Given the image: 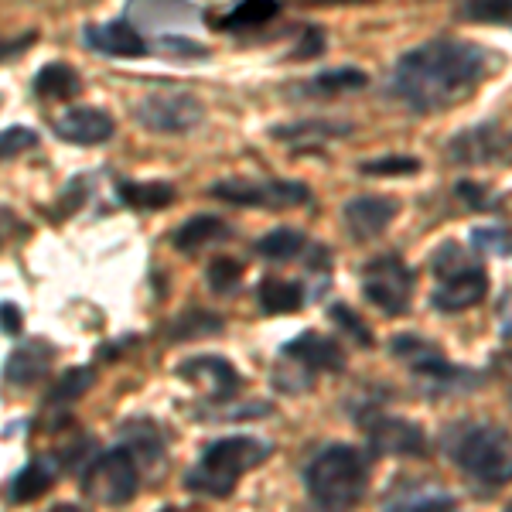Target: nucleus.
<instances>
[{"mask_svg": "<svg viewBox=\"0 0 512 512\" xmlns=\"http://www.w3.org/2000/svg\"><path fill=\"white\" fill-rule=\"evenodd\" d=\"M485 79H489V52L482 45L461 38H434L396 59L390 93L407 110L431 117L468 103Z\"/></svg>", "mask_w": 512, "mask_h": 512, "instance_id": "f257e3e1", "label": "nucleus"}, {"mask_svg": "<svg viewBox=\"0 0 512 512\" xmlns=\"http://www.w3.org/2000/svg\"><path fill=\"white\" fill-rule=\"evenodd\" d=\"M441 448L458 472L478 489H502L512 482V434L489 420H458L441 434Z\"/></svg>", "mask_w": 512, "mask_h": 512, "instance_id": "f03ea898", "label": "nucleus"}, {"mask_svg": "<svg viewBox=\"0 0 512 512\" xmlns=\"http://www.w3.org/2000/svg\"><path fill=\"white\" fill-rule=\"evenodd\" d=\"M270 451H274V444L250 434L219 437V441L205 444L198 465L185 475V489L202 495V499H229L239 478L260 468L270 458Z\"/></svg>", "mask_w": 512, "mask_h": 512, "instance_id": "7ed1b4c3", "label": "nucleus"}, {"mask_svg": "<svg viewBox=\"0 0 512 512\" xmlns=\"http://www.w3.org/2000/svg\"><path fill=\"white\" fill-rule=\"evenodd\" d=\"M308 499L321 509H352L369 489V454L352 444H328L304 468Z\"/></svg>", "mask_w": 512, "mask_h": 512, "instance_id": "20e7f679", "label": "nucleus"}, {"mask_svg": "<svg viewBox=\"0 0 512 512\" xmlns=\"http://www.w3.org/2000/svg\"><path fill=\"white\" fill-rule=\"evenodd\" d=\"M390 352H393V359H400L403 366L410 369L417 390L424 396H434V400H441V396L468 393L482 383V376H478L475 369L454 366V362L444 359V352L437 349V342H431V338L393 335Z\"/></svg>", "mask_w": 512, "mask_h": 512, "instance_id": "39448f33", "label": "nucleus"}, {"mask_svg": "<svg viewBox=\"0 0 512 512\" xmlns=\"http://www.w3.org/2000/svg\"><path fill=\"white\" fill-rule=\"evenodd\" d=\"M431 274L437 277V287L431 294V308L441 315H458V311L475 308L489 291V274L478 260L468 256L465 246L441 243L431 253Z\"/></svg>", "mask_w": 512, "mask_h": 512, "instance_id": "423d86ee", "label": "nucleus"}, {"mask_svg": "<svg viewBox=\"0 0 512 512\" xmlns=\"http://www.w3.org/2000/svg\"><path fill=\"white\" fill-rule=\"evenodd\" d=\"M342 369H345L342 345L318 332H301L280 349L274 386L284 393H304L311 390L318 373H342Z\"/></svg>", "mask_w": 512, "mask_h": 512, "instance_id": "0eeeda50", "label": "nucleus"}, {"mask_svg": "<svg viewBox=\"0 0 512 512\" xmlns=\"http://www.w3.org/2000/svg\"><path fill=\"white\" fill-rule=\"evenodd\" d=\"M140 461L127 444H117L110 451H99L89 458L86 472H82V492L96 506H127L137 499L140 489Z\"/></svg>", "mask_w": 512, "mask_h": 512, "instance_id": "6e6552de", "label": "nucleus"}, {"mask_svg": "<svg viewBox=\"0 0 512 512\" xmlns=\"http://www.w3.org/2000/svg\"><path fill=\"white\" fill-rule=\"evenodd\" d=\"M414 284H417L414 270L396 253L373 256L362 267V294L383 315H407L410 304H414Z\"/></svg>", "mask_w": 512, "mask_h": 512, "instance_id": "1a4fd4ad", "label": "nucleus"}, {"mask_svg": "<svg viewBox=\"0 0 512 512\" xmlns=\"http://www.w3.org/2000/svg\"><path fill=\"white\" fill-rule=\"evenodd\" d=\"M134 120L151 134H192L205 120V106L195 93L185 89H164V93H147L134 103Z\"/></svg>", "mask_w": 512, "mask_h": 512, "instance_id": "9d476101", "label": "nucleus"}, {"mask_svg": "<svg viewBox=\"0 0 512 512\" xmlns=\"http://www.w3.org/2000/svg\"><path fill=\"white\" fill-rule=\"evenodd\" d=\"M209 195L229 205H243V209H291V205L311 202L308 185L301 181H253V178H222L209 185Z\"/></svg>", "mask_w": 512, "mask_h": 512, "instance_id": "9b49d317", "label": "nucleus"}, {"mask_svg": "<svg viewBox=\"0 0 512 512\" xmlns=\"http://www.w3.org/2000/svg\"><path fill=\"white\" fill-rule=\"evenodd\" d=\"M448 161L465 168H485V164H509L512 161V137L499 123H472L461 134L448 140Z\"/></svg>", "mask_w": 512, "mask_h": 512, "instance_id": "f8f14e48", "label": "nucleus"}, {"mask_svg": "<svg viewBox=\"0 0 512 512\" xmlns=\"http://www.w3.org/2000/svg\"><path fill=\"white\" fill-rule=\"evenodd\" d=\"M362 427H366L369 448L383 454V458H424L427 454V434L414 420L369 414L362 420Z\"/></svg>", "mask_w": 512, "mask_h": 512, "instance_id": "ddd939ff", "label": "nucleus"}, {"mask_svg": "<svg viewBox=\"0 0 512 512\" xmlns=\"http://www.w3.org/2000/svg\"><path fill=\"white\" fill-rule=\"evenodd\" d=\"M123 18L134 24L137 31H154V35H168V31L198 24L202 11L192 0H127Z\"/></svg>", "mask_w": 512, "mask_h": 512, "instance_id": "4468645a", "label": "nucleus"}, {"mask_svg": "<svg viewBox=\"0 0 512 512\" xmlns=\"http://www.w3.org/2000/svg\"><path fill=\"white\" fill-rule=\"evenodd\" d=\"M178 376L188 379V383L205 386V400L209 403H229L243 390V376L222 355H192V359H185L178 366Z\"/></svg>", "mask_w": 512, "mask_h": 512, "instance_id": "2eb2a0df", "label": "nucleus"}, {"mask_svg": "<svg viewBox=\"0 0 512 512\" xmlns=\"http://www.w3.org/2000/svg\"><path fill=\"white\" fill-rule=\"evenodd\" d=\"M52 130L65 144L99 147L117 134V123H113V117L106 110H99V106H72V110H65L62 117L52 123Z\"/></svg>", "mask_w": 512, "mask_h": 512, "instance_id": "dca6fc26", "label": "nucleus"}, {"mask_svg": "<svg viewBox=\"0 0 512 512\" xmlns=\"http://www.w3.org/2000/svg\"><path fill=\"white\" fill-rule=\"evenodd\" d=\"M82 38H86V45L93 48V52L110 55V59H144V55L151 52L144 35H140L127 18L106 21V24H86Z\"/></svg>", "mask_w": 512, "mask_h": 512, "instance_id": "f3484780", "label": "nucleus"}, {"mask_svg": "<svg viewBox=\"0 0 512 512\" xmlns=\"http://www.w3.org/2000/svg\"><path fill=\"white\" fill-rule=\"evenodd\" d=\"M396 212H400V202L390 195H359L345 202V226H349L352 239L366 243V239H376L390 229Z\"/></svg>", "mask_w": 512, "mask_h": 512, "instance_id": "a211bd4d", "label": "nucleus"}, {"mask_svg": "<svg viewBox=\"0 0 512 512\" xmlns=\"http://www.w3.org/2000/svg\"><path fill=\"white\" fill-rule=\"evenodd\" d=\"M55 362V345L48 338H24V342L7 355L4 362V383L18 386V390H28L35 386L41 376L52 369Z\"/></svg>", "mask_w": 512, "mask_h": 512, "instance_id": "6ab92c4d", "label": "nucleus"}, {"mask_svg": "<svg viewBox=\"0 0 512 512\" xmlns=\"http://www.w3.org/2000/svg\"><path fill=\"white\" fill-rule=\"evenodd\" d=\"M349 134H352V123L342 120H297V123H277V127H270V137L294 147V151H318V147Z\"/></svg>", "mask_w": 512, "mask_h": 512, "instance_id": "aec40b11", "label": "nucleus"}, {"mask_svg": "<svg viewBox=\"0 0 512 512\" xmlns=\"http://www.w3.org/2000/svg\"><path fill=\"white\" fill-rule=\"evenodd\" d=\"M59 472H62V465H59V458H55V454H35V458H31L28 465L14 475L7 499L18 502V506H21V502L41 499V495L55 485V475H59Z\"/></svg>", "mask_w": 512, "mask_h": 512, "instance_id": "412c9836", "label": "nucleus"}, {"mask_svg": "<svg viewBox=\"0 0 512 512\" xmlns=\"http://www.w3.org/2000/svg\"><path fill=\"white\" fill-rule=\"evenodd\" d=\"M120 441L127 444L130 451L137 454V461H144V465H161L164 461V451H168V441H164V431L161 424H154V420H127V424L120 427Z\"/></svg>", "mask_w": 512, "mask_h": 512, "instance_id": "4be33fe9", "label": "nucleus"}, {"mask_svg": "<svg viewBox=\"0 0 512 512\" xmlns=\"http://www.w3.org/2000/svg\"><path fill=\"white\" fill-rule=\"evenodd\" d=\"M229 236H233V226H229L226 219L195 216V219H188L185 226H178V233H175L171 243H175L178 253H198V250H205V246L226 243Z\"/></svg>", "mask_w": 512, "mask_h": 512, "instance_id": "5701e85b", "label": "nucleus"}, {"mask_svg": "<svg viewBox=\"0 0 512 512\" xmlns=\"http://www.w3.org/2000/svg\"><path fill=\"white\" fill-rule=\"evenodd\" d=\"M117 198L137 212H158V209H168V205L175 202V185H171V181H130V178H123V181H117Z\"/></svg>", "mask_w": 512, "mask_h": 512, "instance_id": "b1692460", "label": "nucleus"}, {"mask_svg": "<svg viewBox=\"0 0 512 512\" xmlns=\"http://www.w3.org/2000/svg\"><path fill=\"white\" fill-rule=\"evenodd\" d=\"M256 301L267 315H291V311H301L304 308V287L297 280H280V277H267L260 280L256 287Z\"/></svg>", "mask_w": 512, "mask_h": 512, "instance_id": "393cba45", "label": "nucleus"}, {"mask_svg": "<svg viewBox=\"0 0 512 512\" xmlns=\"http://www.w3.org/2000/svg\"><path fill=\"white\" fill-rule=\"evenodd\" d=\"M386 509H451L454 506V495L441 492L434 485H420V482H400L393 485V492L386 495Z\"/></svg>", "mask_w": 512, "mask_h": 512, "instance_id": "a878e982", "label": "nucleus"}, {"mask_svg": "<svg viewBox=\"0 0 512 512\" xmlns=\"http://www.w3.org/2000/svg\"><path fill=\"white\" fill-rule=\"evenodd\" d=\"M35 93L41 99H55V103H65V99H76L82 93V79L72 65L65 62H48L38 69L35 76Z\"/></svg>", "mask_w": 512, "mask_h": 512, "instance_id": "bb28decb", "label": "nucleus"}, {"mask_svg": "<svg viewBox=\"0 0 512 512\" xmlns=\"http://www.w3.org/2000/svg\"><path fill=\"white\" fill-rule=\"evenodd\" d=\"M304 250H308V236H304L301 229L280 226L274 233H263L256 239V253L267 256V260H274V263L294 260V256H301Z\"/></svg>", "mask_w": 512, "mask_h": 512, "instance_id": "cd10ccee", "label": "nucleus"}, {"mask_svg": "<svg viewBox=\"0 0 512 512\" xmlns=\"http://www.w3.org/2000/svg\"><path fill=\"white\" fill-rule=\"evenodd\" d=\"M369 82V76L362 69H328V72H318L311 82H304L301 93H311V96H335V93H352V89H362Z\"/></svg>", "mask_w": 512, "mask_h": 512, "instance_id": "c85d7f7f", "label": "nucleus"}, {"mask_svg": "<svg viewBox=\"0 0 512 512\" xmlns=\"http://www.w3.org/2000/svg\"><path fill=\"white\" fill-rule=\"evenodd\" d=\"M280 14L277 0H239L233 11L219 21V28L233 31V28H256V24H267Z\"/></svg>", "mask_w": 512, "mask_h": 512, "instance_id": "c756f323", "label": "nucleus"}, {"mask_svg": "<svg viewBox=\"0 0 512 512\" xmlns=\"http://www.w3.org/2000/svg\"><path fill=\"white\" fill-rule=\"evenodd\" d=\"M219 332H222L219 315H212V311H188V315H178L171 321L168 338L171 342H195V338L219 335Z\"/></svg>", "mask_w": 512, "mask_h": 512, "instance_id": "7c9ffc66", "label": "nucleus"}, {"mask_svg": "<svg viewBox=\"0 0 512 512\" xmlns=\"http://www.w3.org/2000/svg\"><path fill=\"white\" fill-rule=\"evenodd\" d=\"M93 383H96V373L89 366L65 369V373L59 376V383L52 386V393L45 396V403H48V407H65V403L79 400V396L86 393Z\"/></svg>", "mask_w": 512, "mask_h": 512, "instance_id": "2f4dec72", "label": "nucleus"}, {"mask_svg": "<svg viewBox=\"0 0 512 512\" xmlns=\"http://www.w3.org/2000/svg\"><path fill=\"white\" fill-rule=\"evenodd\" d=\"M458 18L482 21V24H506L512 21V0H461Z\"/></svg>", "mask_w": 512, "mask_h": 512, "instance_id": "473e14b6", "label": "nucleus"}, {"mask_svg": "<svg viewBox=\"0 0 512 512\" xmlns=\"http://www.w3.org/2000/svg\"><path fill=\"white\" fill-rule=\"evenodd\" d=\"M239 280H243V263L229 260V256H216V260H209V267H205V284L216 294H233L239 287Z\"/></svg>", "mask_w": 512, "mask_h": 512, "instance_id": "72a5a7b5", "label": "nucleus"}, {"mask_svg": "<svg viewBox=\"0 0 512 512\" xmlns=\"http://www.w3.org/2000/svg\"><path fill=\"white\" fill-rule=\"evenodd\" d=\"M38 130L24 127V123H14V127H4L0 130V161H11L18 158V154L31 151V147H38Z\"/></svg>", "mask_w": 512, "mask_h": 512, "instance_id": "f704fd0d", "label": "nucleus"}, {"mask_svg": "<svg viewBox=\"0 0 512 512\" xmlns=\"http://www.w3.org/2000/svg\"><path fill=\"white\" fill-rule=\"evenodd\" d=\"M454 195H458L472 212H499V205H502V198L495 195L492 188L478 185V181H458Z\"/></svg>", "mask_w": 512, "mask_h": 512, "instance_id": "c9c22d12", "label": "nucleus"}, {"mask_svg": "<svg viewBox=\"0 0 512 512\" xmlns=\"http://www.w3.org/2000/svg\"><path fill=\"white\" fill-rule=\"evenodd\" d=\"M89 188H93V185H89V178H86V175L72 178L69 185H65V192L59 195V202L52 205V209H55V212H52V219H55V222H62L65 216L79 212L82 205H86V198H89Z\"/></svg>", "mask_w": 512, "mask_h": 512, "instance_id": "e433bc0d", "label": "nucleus"}, {"mask_svg": "<svg viewBox=\"0 0 512 512\" xmlns=\"http://www.w3.org/2000/svg\"><path fill=\"white\" fill-rule=\"evenodd\" d=\"M328 315H332L335 325L342 328V332L349 335L355 345H362V349H369V345H373V332H369V328L362 325L359 315H355L349 304H332V311H328Z\"/></svg>", "mask_w": 512, "mask_h": 512, "instance_id": "4c0bfd02", "label": "nucleus"}, {"mask_svg": "<svg viewBox=\"0 0 512 512\" xmlns=\"http://www.w3.org/2000/svg\"><path fill=\"white\" fill-rule=\"evenodd\" d=\"M420 171V161L410 158V154H386V158H376V161H366L362 164V175H414Z\"/></svg>", "mask_w": 512, "mask_h": 512, "instance_id": "58836bf2", "label": "nucleus"}, {"mask_svg": "<svg viewBox=\"0 0 512 512\" xmlns=\"http://www.w3.org/2000/svg\"><path fill=\"white\" fill-rule=\"evenodd\" d=\"M472 246H475V250H482V253L509 256L512 253V229H502V226L472 229Z\"/></svg>", "mask_w": 512, "mask_h": 512, "instance_id": "ea45409f", "label": "nucleus"}, {"mask_svg": "<svg viewBox=\"0 0 512 512\" xmlns=\"http://www.w3.org/2000/svg\"><path fill=\"white\" fill-rule=\"evenodd\" d=\"M158 45L164 48V52H175V55H188V59H202L205 48L198 45V41L192 38H175V35H161Z\"/></svg>", "mask_w": 512, "mask_h": 512, "instance_id": "a19ab883", "label": "nucleus"}, {"mask_svg": "<svg viewBox=\"0 0 512 512\" xmlns=\"http://www.w3.org/2000/svg\"><path fill=\"white\" fill-rule=\"evenodd\" d=\"M24 328V315L14 301H0V332L4 335H21Z\"/></svg>", "mask_w": 512, "mask_h": 512, "instance_id": "79ce46f5", "label": "nucleus"}, {"mask_svg": "<svg viewBox=\"0 0 512 512\" xmlns=\"http://www.w3.org/2000/svg\"><path fill=\"white\" fill-rule=\"evenodd\" d=\"M24 233H28V226H24V222L7 209V205H0V246H4L7 239H18Z\"/></svg>", "mask_w": 512, "mask_h": 512, "instance_id": "37998d69", "label": "nucleus"}, {"mask_svg": "<svg viewBox=\"0 0 512 512\" xmlns=\"http://www.w3.org/2000/svg\"><path fill=\"white\" fill-rule=\"evenodd\" d=\"M301 45L304 48H297L294 59H315V55L325 52V31H321V28H308V35H304Z\"/></svg>", "mask_w": 512, "mask_h": 512, "instance_id": "c03bdc74", "label": "nucleus"}, {"mask_svg": "<svg viewBox=\"0 0 512 512\" xmlns=\"http://www.w3.org/2000/svg\"><path fill=\"white\" fill-rule=\"evenodd\" d=\"M495 318H499V332L506 342H512V287H506L499 297V308H495Z\"/></svg>", "mask_w": 512, "mask_h": 512, "instance_id": "a18cd8bd", "label": "nucleus"}, {"mask_svg": "<svg viewBox=\"0 0 512 512\" xmlns=\"http://www.w3.org/2000/svg\"><path fill=\"white\" fill-rule=\"evenodd\" d=\"M38 35L35 31H28V35L24 38H14V41H4V45H0V62L4 59H11V55H24L31 48V41H35Z\"/></svg>", "mask_w": 512, "mask_h": 512, "instance_id": "49530a36", "label": "nucleus"}, {"mask_svg": "<svg viewBox=\"0 0 512 512\" xmlns=\"http://www.w3.org/2000/svg\"><path fill=\"white\" fill-rule=\"evenodd\" d=\"M506 362H509V366H512V352H509V355H506Z\"/></svg>", "mask_w": 512, "mask_h": 512, "instance_id": "de8ad7c7", "label": "nucleus"}, {"mask_svg": "<svg viewBox=\"0 0 512 512\" xmlns=\"http://www.w3.org/2000/svg\"><path fill=\"white\" fill-rule=\"evenodd\" d=\"M0 99H4V96H0Z\"/></svg>", "mask_w": 512, "mask_h": 512, "instance_id": "09e8293b", "label": "nucleus"}, {"mask_svg": "<svg viewBox=\"0 0 512 512\" xmlns=\"http://www.w3.org/2000/svg\"><path fill=\"white\" fill-rule=\"evenodd\" d=\"M509 509H512V506H509Z\"/></svg>", "mask_w": 512, "mask_h": 512, "instance_id": "8fccbe9b", "label": "nucleus"}]
</instances>
